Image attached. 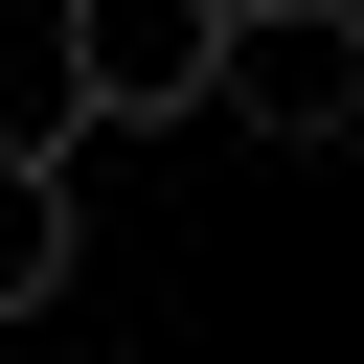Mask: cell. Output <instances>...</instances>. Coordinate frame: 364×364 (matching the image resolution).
I'll return each mask as SVG.
<instances>
[{
    "label": "cell",
    "mask_w": 364,
    "mask_h": 364,
    "mask_svg": "<svg viewBox=\"0 0 364 364\" xmlns=\"http://www.w3.org/2000/svg\"><path fill=\"white\" fill-rule=\"evenodd\" d=\"M205 114L273 136V159H341V136H364V23H341V0H228V23H205Z\"/></svg>",
    "instance_id": "cell-1"
},
{
    "label": "cell",
    "mask_w": 364,
    "mask_h": 364,
    "mask_svg": "<svg viewBox=\"0 0 364 364\" xmlns=\"http://www.w3.org/2000/svg\"><path fill=\"white\" fill-rule=\"evenodd\" d=\"M205 23L228 0H46V68L91 136H159V114H205Z\"/></svg>",
    "instance_id": "cell-2"
},
{
    "label": "cell",
    "mask_w": 364,
    "mask_h": 364,
    "mask_svg": "<svg viewBox=\"0 0 364 364\" xmlns=\"http://www.w3.org/2000/svg\"><path fill=\"white\" fill-rule=\"evenodd\" d=\"M341 23H364V0H341Z\"/></svg>",
    "instance_id": "cell-4"
},
{
    "label": "cell",
    "mask_w": 364,
    "mask_h": 364,
    "mask_svg": "<svg viewBox=\"0 0 364 364\" xmlns=\"http://www.w3.org/2000/svg\"><path fill=\"white\" fill-rule=\"evenodd\" d=\"M68 250H91L68 159H46V136H0V318H46V296H68Z\"/></svg>",
    "instance_id": "cell-3"
}]
</instances>
